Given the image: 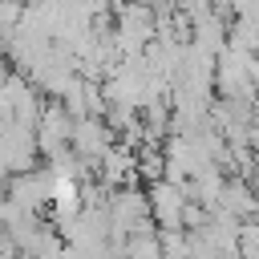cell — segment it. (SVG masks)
Returning <instances> with one entry per match:
<instances>
[{"mask_svg": "<svg viewBox=\"0 0 259 259\" xmlns=\"http://www.w3.org/2000/svg\"><path fill=\"white\" fill-rule=\"evenodd\" d=\"M53 182H57V170L53 166H32V170H20V174H12L8 182H4V194H12L16 202H24V206H32V210H45L49 202H53Z\"/></svg>", "mask_w": 259, "mask_h": 259, "instance_id": "1", "label": "cell"}, {"mask_svg": "<svg viewBox=\"0 0 259 259\" xmlns=\"http://www.w3.org/2000/svg\"><path fill=\"white\" fill-rule=\"evenodd\" d=\"M73 150L81 154V158H89V162H101V154L117 142V130L109 125V117H101V113H85V117H77L73 121Z\"/></svg>", "mask_w": 259, "mask_h": 259, "instance_id": "2", "label": "cell"}, {"mask_svg": "<svg viewBox=\"0 0 259 259\" xmlns=\"http://www.w3.org/2000/svg\"><path fill=\"white\" fill-rule=\"evenodd\" d=\"M146 194H150V210H154L158 231H174V227H182V206H186L190 194H186L174 178H158V182H150Z\"/></svg>", "mask_w": 259, "mask_h": 259, "instance_id": "3", "label": "cell"}, {"mask_svg": "<svg viewBox=\"0 0 259 259\" xmlns=\"http://www.w3.org/2000/svg\"><path fill=\"white\" fill-rule=\"evenodd\" d=\"M223 206H227V210H235L239 219L259 214V186H255V182H247L243 174H231V178H227V186H223Z\"/></svg>", "mask_w": 259, "mask_h": 259, "instance_id": "4", "label": "cell"}]
</instances>
